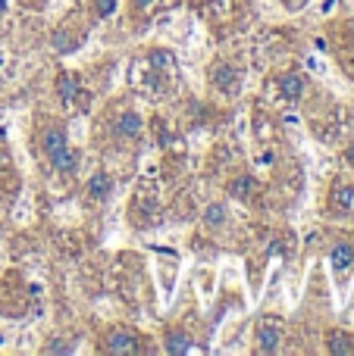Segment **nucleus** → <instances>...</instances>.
<instances>
[{
	"label": "nucleus",
	"instance_id": "14",
	"mask_svg": "<svg viewBox=\"0 0 354 356\" xmlns=\"http://www.w3.org/2000/svg\"><path fill=\"white\" fill-rule=\"evenodd\" d=\"M163 350L173 353V356H182V353H192L194 344H192V338H188L185 332H169L167 341H163Z\"/></svg>",
	"mask_w": 354,
	"mask_h": 356
},
{
	"label": "nucleus",
	"instance_id": "5",
	"mask_svg": "<svg viewBox=\"0 0 354 356\" xmlns=\"http://www.w3.org/2000/svg\"><path fill=\"white\" fill-rule=\"evenodd\" d=\"M210 85L217 88L226 97H236L238 88H242V72H238L232 63H213L210 69Z\"/></svg>",
	"mask_w": 354,
	"mask_h": 356
},
{
	"label": "nucleus",
	"instance_id": "3",
	"mask_svg": "<svg viewBox=\"0 0 354 356\" xmlns=\"http://www.w3.org/2000/svg\"><path fill=\"white\" fill-rule=\"evenodd\" d=\"M100 350L113 353V356L141 353V338H138V332H132V328H125V325H113V328H107L104 338H100Z\"/></svg>",
	"mask_w": 354,
	"mask_h": 356
},
{
	"label": "nucleus",
	"instance_id": "17",
	"mask_svg": "<svg viewBox=\"0 0 354 356\" xmlns=\"http://www.w3.org/2000/svg\"><path fill=\"white\" fill-rule=\"evenodd\" d=\"M116 13V0H94V16L98 19H110Z\"/></svg>",
	"mask_w": 354,
	"mask_h": 356
},
{
	"label": "nucleus",
	"instance_id": "1",
	"mask_svg": "<svg viewBox=\"0 0 354 356\" xmlns=\"http://www.w3.org/2000/svg\"><path fill=\"white\" fill-rule=\"evenodd\" d=\"M41 150H44L47 166L60 175H72L75 166H79V154L69 147V138H66V131H63V125L50 122L47 129L41 131Z\"/></svg>",
	"mask_w": 354,
	"mask_h": 356
},
{
	"label": "nucleus",
	"instance_id": "8",
	"mask_svg": "<svg viewBox=\"0 0 354 356\" xmlns=\"http://www.w3.org/2000/svg\"><path fill=\"white\" fill-rule=\"evenodd\" d=\"M330 266H332V272H336L339 278H345V275H348V269L354 266V247L345 244V241L332 244V250H330Z\"/></svg>",
	"mask_w": 354,
	"mask_h": 356
},
{
	"label": "nucleus",
	"instance_id": "6",
	"mask_svg": "<svg viewBox=\"0 0 354 356\" xmlns=\"http://www.w3.org/2000/svg\"><path fill=\"white\" fill-rule=\"evenodd\" d=\"M110 194H113V175L98 169V172L85 181V200L91 203V207H100V203L110 200Z\"/></svg>",
	"mask_w": 354,
	"mask_h": 356
},
{
	"label": "nucleus",
	"instance_id": "12",
	"mask_svg": "<svg viewBox=\"0 0 354 356\" xmlns=\"http://www.w3.org/2000/svg\"><path fill=\"white\" fill-rule=\"evenodd\" d=\"M204 225L207 228H220V225H226V219H229V207H226L223 200H213V203H207L204 207Z\"/></svg>",
	"mask_w": 354,
	"mask_h": 356
},
{
	"label": "nucleus",
	"instance_id": "9",
	"mask_svg": "<svg viewBox=\"0 0 354 356\" xmlns=\"http://www.w3.org/2000/svg\"><path fill=\"white\" fill-rule=\"evenodd\" d=\"M330 207L342 216H351L354 213V184H336L330 197Z\"/></svg>",
	"mask_w": 354,
	"mask_h": 356
},
{
	"label": "nucleus",
	"instance_id": "20",
	"mask_svg": "<svg viewBox=\"0 0 354 356\" xmlns=\"http://www.w3.org/2000/svg\"><path fill=\"white\" fill-rule=\"evenodd\" d=\"M22 3H25V6H35V10H41V6L47 3V0H22Z\"/></svg>",
	"mask_w": 354,
	"mask_h": 356
},
{
	"label": "nucleus",
	"instance_id": "16",
	"mask_svg": "<svg viewBox=\"0 0 354 356\" xmlns=\"http://www.w3.org/2000/svg\"><path fill=\"white\" fill-rule=\"evenodd\" d=\"M254 188H257L254 178H251V175H242V178H236V181L229 184V194H232V197H238V200H245V197H248Z\"/></svg>",
	"mask_w": 354,
	"mask_h": 356
},
{
	"label": "nucleus",
	"instance_id": "15",
	"mask_svg": "<svg viewBox=\"0 0 354 356\" xmlns=\"http://www.w3.org/2000/svg\"><path fill=\"white\" fill-rule=\"evenodd\" d=\"M148 60H151V69H157V72H169L176 66V56L169 50H151Z\"/></svg>",
	"mask_w": 354,
	"mask_h": 356
},
{
	"label": "nucleus",
	"instance_id": "11",
	"mask_svg": "<svg viewBox=\"0 0 354 356\" xmlns=\"http://www.w3.org/2000/svg\"><path fill=\"white\" fill-rule=\"evenodd\" d=\"M50 44H54L56 54H72V50L82 44V35H69L66 25H60V29L50 35Z\"/></svg>",
	"mask_w": 354,
	"mask_h": 356
},
{
	"label": "nucleus",
	"instance_id": "4",
	"mask_svg": "<svg viewBox=\"0 0 354 356\" xmlns=\"http://www.w3.org/2000/svg\"><path fill=\"white\" fill-rule=\"evenodd\" d=\"M144 131V119L138 116L135 110H123L119 116H113L110 122V135L116 138V141H138Z\"/></svg>",
	"mask_w": 354,
	"mask_h": 356
},
{
	"label": "nucleus",
	"instance_id": "13",
	"mask_svg": "<svg viewBox=\"0 0 354 356\" xmlns=\"http://www.w3.org/2000/svg\"><path fill=\"white\" fill-rule=\"evenodd\" d=\"M56 94H60L63 106H72L75 94H79V79H75L72 72H60V79H56Z\"/></svg>",
	"mask_w": 354,
	"mask_h": 356
},
{
	"label": "nucleus",
	"instance_id": "19",
	"mask_svg": "<svg viewBox=\"0 0 354 356\" xmlns=\"http://www.w3.org/2000/svg\"><path fill=\"white\" fill-rule=\"evenodd\" d=\"M154 3H157V0H132V6H135L138 13H141V10H151Z\"/></svg>",
	"mask_w": 354,
	"mask_h": 356
},
{
	"label": "nucleus",
	"instance_id": "2",
	"mask_svg": "<svg viewBox=\"0 0 354 356\" xmlns=\"http://www.w3.org/2000/svg\"><path fill=\"white\" fill-rule=\"evenodd\" d=\"M282 338H286V325H282L279 316H261L254 325V347L257 353L270 356L282 350Z\"/></svg>",
	"mask_w": 354,
	"mask_h": 356
},
{
	"label": "nucleus",
	"instance_id": "21",
	"mask_svg": "<svg viewBox=\"0 0 354 356\" xmlns=\"http://www.w3.org/2000/svg\"><path fill=\"white\" fill-rule=\"evenodd\" d=\"M3 169H6V154L0 150V175H3Z\"/></svg>",
	"mask_w": 354,
	"mask_h": 356
},
{
	"label": "nucleus",
	"instance_id": "22",
	"mask_svg": "<svg viewBox=\"0 0 354 356\" xmlns=\"http://www.w3.org/2000/svg\"><path fill=\"white\" fill-rule=\"evenodd\" d=\"M6 3H10V0H0V16H3V13H6Z\"/></svg>",
	"mask_w": 354,
	"mask_h": 356
},
{
	"label": "nucleus",
	"instance_id": "18",
	"mask_svg": "<svg viewBox=\"0 0 354 356\" xmlns=\"http://www.w3.org/2000/svg\"><path fill=\"white\" fill-rule=\"evenodd\" d=\"M41 353H72V344H63V338H50V344H44Z\"/></svg>",
	"mask_w": 354,
	"mask_h": 356
},
{
	"label": "nucleus",
	"instance_id": "7",
	"mask_svg": "<svg viewBox=\"0 0 354 356\" xmlns=\"http://www.w3.org/2000/svg\"><path fill=\"white\" fill-rule=\"evenodd\" d=\"M276 91H279L282 100H298L307 91V79L301 72H286L276 79Z\"/></svg>",
	"mask_w": 354,
	"mask_h": 356
},
{
	"label": "nucleus",
	"instance_id": "10",
	"mask_svg": "<svg viewBox=\"0 0 354 356\" xmlns=\"http://www.w3.org/2000/svg\"><path fill=\"white\" fill-rule=\"evenodd\" d=\"M326 350L332 356H351L354 353V334L348 332H326Z\"/></svg>",
	"mask_w": 354,
	"mask_h": 356
}]
</instances>
